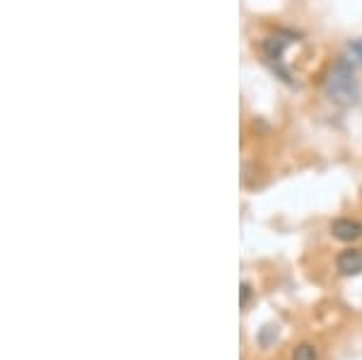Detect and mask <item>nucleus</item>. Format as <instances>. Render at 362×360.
Instances as JSON below:
<instances>
[{"mask_svg": "<svg viewBox=\"0 0 362 360\" xmlns=\"http://www.w3.org/2000/svg\"><path fill=\"white\" fill-rule=\"evenodd\" d=\"M324 92L338 107H353L360 100V85L355 78V68L346 56H338L324 78Z\"/></svg>", "mask_w": 362, "mask_h": 360, "instance_id": "obj_1", "label": "nucleus"}, {"mask_svg": "<svg viewBox=\"0 0 362 360\" xmlns=\"http://www.w3.org/2000/svg\"><path fill=\"white\" fill-rule=\"evenodd\" d=\"M336 269L341 276H360L362 274V252L360 249H343L336 257Z\"/></svg>", "mask_w": 362, "mask_h": 360, "instance_id": "obj_2", "label": "nucleus"}, {"mask_svg": "<svg viewBox=\"0 0 362 360\" xmlns=\"http://www.w3.org/2000/svg\"><path fill=\"white\" fill-rule=\"evenodd\" d=\"M331 235L341 242H353V240H360L362 237V225L358 220H350V218H338L331 223Z\"/></svg>", "mask_w": 362, "mask_h": 360, "instance_id": "obj_3", "label": "nucleus"}, {"mask_svg": "<svg viewBox=\"0 0 362 360\" xmlns=\"http://www.w3.org/2000/svg\"><path fill=\"white\" fill-rule=\"evenodd\" d=\"M285 46H288V39L285 37H266L264 42H261V51H264V56L268 58V61H280L283 58V51H285Z\"/></svg>", "mask_w": 362, "mask_h": 360, "instance_id": "obj_4", "label": "nucleus"}, {"mask_svg": "<svg viewBox=\"0 0 362 360\" xmlns=\"http://www.w3.org/2000/svg\"><path fill=\"white\" fill-rule=\"evenodd\" d=\"M293 360H319V353L312 344H300L293 351Z\"/></svg>", "mask_w": 362, "mask_h": 360, "instance_id": "obj_5", "label": "nucleus"}, {"mask_svg": "<svg viewBox=\"0 0 362 360\" xmlns=\"http://www.w3.org/2000/svg\"><path fill=\"white\" fill-rule=\"evenodd\" d=\"M278 339V327H273V324H266L264 329H261V334H259V341H261V346L268 348L273 344V341Z\"/></svg>", "mask_w": 362, "mask_h": 360, "instance_id": "obj_6", "label": "nucleus"}, {"mask_svg": "<svg viewBox=\"0 0 362 360\" xmlns=\"http://www.w3.org/2000/svg\"><path fill=\"white\" fill-rule=\"evenodd\" d=\"M350 54H353L362 63V39H355V42H350Z\"/></svg>", "mask_w": 362, "mask_h": 360, "instance_id": "obj_7", "label": "nucleus"}, {"mask_svg": "<svg viewBox=\"0 0 362 360\" xmlns=\"http://www.w3.org/2000/svg\"><path fill=\"white\" fill-rule=\"evenodd\" d=\"M251 300V286L249 283H242V307H247Z\"/></svg>", "mask_w": 362, "mask_h": 360, "instance_id": "obj_8", "label": "nucleus"}]
</instances>
